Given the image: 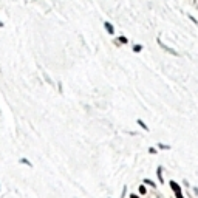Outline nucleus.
<instances>
[{"label": "nucleus", "instance_id": "10", "mask_svg": "<svg viewBox=\"0 0 198 198\" xmlns=\"http://www.w3.org/2000/svg\"><path fill=\"white\" fill-rule=\"evenodd\" d=\"M119 41H121L122 44H125V42H127V39H125V37H119Z\"/></svg>", "mask_w": 198, "mask_h": 198}, {"label": "nucleus", "instance_id": "9", "mask_svg": "<svg viewBox=\"0 0 198 198\" xmlns=\"http://www.w3.org/2000/svg\"><path fill=\"white\" fill-rule=\"evenodd\" d=\"M139 192H141V193H146V187H144V186H139Z\"/></svg>", "mask_w": 198, "mask_h": 198}, {"label": "nucleus", "instance_id": "8", "mask_svg": "<svg viewBox=\"0 0 198 198\" xmlns=\"http://www.w3.org/2000/svg\"><path fill=\"white\" fill-rule=\"evenodd\" d=\"M133 51H136V53H139V51H141V45H135V48H133Z\"/></svg>", "mask_w": 198, "mask_h": 198}, {"label": "nucleus", "instance_id": "4", "mask_svg": "<svg viewBox=\"0 0 198 198\" xmlns=\"http://www.w3.org/2000/svg\"><path fill=\"white\" fill-rule=\"evenodd\" d=\"M158 147H160V149H163V150H169V149H170V146H166V144H161V142L158 144Z\"/></svg>", "mask_w": 198, "mask_h": 198}, {"label": "nucleus", "instance_id": "3", "mask_svg": "<svg viewBox=\"0 0 198 198\" xmlns=\"http://www.w3.org/2000/svg\"><path fill=\"white\" fill-rule=\"evenodd\" d=\"M158 178H160L161 183H164V180H163V167H158Z\"/></svg>", "mask_w": 198, "mask_h": 198}, {"label": "nucleus", "instance_id": "5", "mask_svg": "<svg viewBox=\"0 0 198 198\" xmlns=\"http://www.w3.org/2000/svg\"><path fill=\"white\" fill-rule=\"evenodd\" d=\"M138 124H139V125H141V127H142V128H144V130H149V127H147V125H146V124H144V122H142V121H141V119H138Z\"/></svg>", "mask_w": 198, "mask_h": 198}, {"label": "nucleus", "instance_id": "12", "mask_svg": "<svg viewBox=\"0 0 198 198\" xmlns=\"http://www.w3.org/2000/svg\"><path fill=\"white\" fill-rule=\"evenodd\" d=\"M130 198H138L136 195H130Z\"/></svg>", "mask_w": 198, "mask_h": 198}, {"label": "nucleus", "instance_id": "1", "mask_svg": "<svg viewBox=\"0 0 198 198\" xmlns=\"http://www.w3.org/2000/svg\"><path fill=\"white\" fill-rule=\"evenodd\" d=\"M170 187H172V189H174V192H175V193H178V192H181V189H180V186H178V184H177L175 181H170Z\"/></svg>", "mask_w": 198, "mask_h": 198}, {"label": "nucleus", "instance_id": "7", "mask_svg": "<svg viewBox=\"0 0 198 198\" xmlns=\"http://www.w3.org/2000/svg\"><path fill=\"white\" fill-rule=\"evenodd\" d=\"M144 183H146V184H150V186H153V187H155V183H153L152 180H144Z\"/></svg>", "mask_w": 198, "mask_h": 198}, {"label": "nucleus", "instance_id": "11", "mask_svg": "<svg viewBox=\"0 0 198 198\" xmlns=\"http://www.w3.org/2000/svg\"><path fill=\"white\" fill-rule=\"evenodd\" d=\"M193 192H195V193L198 195V187H193Z\"/></svg>", "mask_w": 198, "mask_h": 198}, {"label": "nucleus", "instance_id": "6", "mask_svg": "<svg viewBox=\"0 0 198 198\" xmlns=\"http://www.w3.org/2000/svg\"><path fill=\"white\" fill-rule=\"evenodd\" d=\"M20 163H22V164H26V166H31V163H30L28 160H26V158H22V160H20Z\"/></svg>", "mask_w": 198, "mask_h": 198}, {"label": "nucleus", "instance_id": "2", "mask_svg": "<svg viewBox=\"0 0 198 198\" xmlns=\"http://www.w3.org/2000/svg\"><path fill=\"white\" fill-rule=\"evenodd\" d=\"M105 30L109 31V34H113V26H112V23H109V22H105Z\"/></svg>", "mask_w": 198, "mask_h": 198}]
</instances>
